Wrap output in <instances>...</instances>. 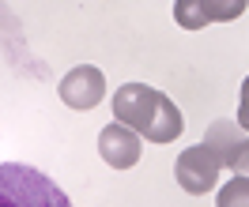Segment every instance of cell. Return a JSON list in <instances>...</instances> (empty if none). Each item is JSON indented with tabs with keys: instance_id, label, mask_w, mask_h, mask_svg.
<instances>
[{
	"instance_id": "cell-1",
	"label": "cell",
	"mask_w": 249,
	"mask_h": 207,
	"mask_svg": "<svg viewBox=\"0 0 249 207\" xmlns=\"http://www.w3.org/2000/svg\"><path fill=\"white\" fill-rule=\"evenodd\" d=\"M113 121L128 125L136 136H147L151 143H170L185 132L181 110L162 91L143 87V83H124L113 95Z\"/></svg>"
},
{
	"instance_id": "cell-2",
	"label": "cell",
	"mask_w": 249,
	"mask_h": 207,
	"mask_svg": "<svg viewBox=\"0 0 249 207\" xmlns=\"http://www.w3.org/2000/svg\"><path fill=\"white\" fill-rule=\"evenodd\" d=\"M0 207H72L57 181L27 162H0Z\"/></svg>"
},
{
	"instance_id": "cell-3",
	"label": "cell",
	"mask_w": 249,
	"mask_h": 207,
	"mask_svg": "<svg viewBox=\"0 0 249 207\" xmlns=\"http://www.w3.org/2000/svg\"><path fill=\"white\" fill-rule=\"evenodd\" d=\"M219 170H223V162H219V155L208 143H196L189 151H181V159L174 162V177H178V185L189 196H208L219 181Z\"/></svg>"
},
{
	"instance_id": "cell-4",
	"label": "cell",
	"mask_w": 249,
	"mask_h": 207,
	"mask_svg": "<svg viewBox=\"0 0 249 207\" xmlns=\"http://www.w3.org/2000/svg\"><path fill=\"white\" fill-rule=\"evenodd\" d=\"M61 102L72 110H94L102 98H106V76L94 68V64H79L61 80Z\"/></svg>"
},
{
	"instance_id": "cell-5",
	"label": "cell",
	"mask_w": 249,
	"mask_h": 207,
	"mask_svg": "<svg viewBox=\"0 0 249 207\" xmlns=\"http://www.w3.org/2000/svg\"><path fill=\"white\" fill-rule=\"evenodd\" d=\"M98 155H102L106 166H113V170H128V166L140 162V136L128 125L113 121V125H106L98 132Z\"/></svg>"
},
{
	"instance_id": "cell-6",
	"label": "cell",
	"mask_w": 249,
	"mask_h": 207,
	"mask_svg": "<svg viewBox=\"0 0 249 207\" xmlns=\"http://www.w3.org/2000/svg\"><path fill=\"white\" fill-rule=\"evenodd\" d=\"M204 143L212 147L219 155V162H223L234 147L242 143V128L234 125V121H215V125H208V132H204Z\"/></svg>"
},
{
	"instance_id": "cell-7",
	"label": "cell",
	"mask_w": 249,
	"mask_h": 207,
	"mask_svg": "<svg viewBox=\"0 0 249 207\" xmlns=\"http://www.w3.org/2000/svg\"><path fill=\"white\" fill-rule=\"evenodd\" d=\"M174 19H178V27H185V31H200V27H208L204 0H174Z\"/></svg>"
},
{
	"instance_id": "cell-8",
	"label": "cell",
	"mask_w": 249,
	"mask_h": 207,
	"mask_svg": "<svg viewBox=\"0 0 249 207\" xmlns=\"http://www.w3.org/2000/svg\"><path fill=\"white\" fill-rule=\"evenodd\" d=\"M215 207H249V181L246 177H231L215 196Z\"/></svg>"
},
{
	"instance_id": "cell-9",
	"label": "cell",
	"mask_w": 249,
	"mask_h": 207,
	"mask_svg": "<svg viewBox=\"0 0 249 207\" xmlns=\"http://www.w3.org/2000/svg\"><path fill=\"white\" fill-rule=\"evenodd\" d=\"M249 0H204V12H208V23H231L246 12Z\"/></svg>"
},
{
	"instance_id": "cell-10",
	"label": "cell",
	"mask_w": 249,
	"mask_h": 207,
	"mask_svg": "<svg viewBox=\"0 0 249 207\" xmlns=\"http://www.w3.org/2000/svg\"><path fill=\"white\" fill-rule=\"evenodd\" d=\"M223 166H231L234 177H246V181H249V140H242V143L234 147L231 155L223 159Z\"/></svg>"
},
{
	"instance_id": "cell-11",
	"label": "cell",
	"mask_w": 249,
	"mask_h": 207,
	"mask_svg": "<svg viewBox=\"0 0 249 207\" xmlns=\"http://www.w3.org/2000/svg\"><path fill=\"white\" fill-rule=\"evenodd\" d=\"M238 128L249 132V76L242 80V95H238Z\"/></svg>"
}]
</instances>
